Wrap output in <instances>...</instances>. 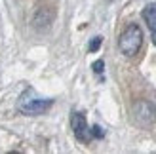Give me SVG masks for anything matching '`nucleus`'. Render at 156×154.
I'll return each instance as SVG.
<instances>
[{
  "instance_id": "1",
  "label": "nucleus",
  "mask_w": 156,
  "mask_h": 154,
  "mask_svg": "<svg viewBox=\"0 0 156 154\" xmlns=\"http://www.w3.org/2000/svg\"><path fill=\"white\" fill-rule=\"evenodd\" d=\"M51 105H53V99H42V97H38L34 93V89L29 88L25 93L19 97L17 110L27 114V116H38V114L48 112L51 109Z\"/></svg>"
},
{
  "instance_id": "2",
  "label": "nucleus",
  "mask_w": 156,
  "mask_h": 154,
  "mask_svg": "<svg viewBox=\"0 0 156 154\" xmlns=\"http://www.w3.org/2000/svg\"><path fill=\"white\" fill-rule=\"evenodd\" d=\"M143 46V30L139 25H128L126 29H124V33L120 34L118 38V48L120 51L124 53V55L128 57H133L135 53L141 50Z\"/></svg>"
},
{
  "instance_id": "3",
  "label": "nucleus",
  "mask_w": 156,
  "mask_h": 154,
  "mask_svg": "<svg viewBox=\"0 0 156 154\" xmlns=\"http://www.w3.org/2000/svg\"><path fill=\"white\" fill-rule=\"evenodd\" d=\"M71 128H73L74 137L80 143H88L90 141V128H88V122H86V116H84L82 112H73V116H71Z\"/></svg>"
},
{
  "instance_id": "4",
  "label": "nucleus",
  "mask_w": 156,
  "mask_h": 154,
  "mask_svg": "<svg viewBox=\"0 0 156 154\" xmlns=\"http://www.w3.org/2000/svg\"><path fill=\"white\" fill-rule=\"evenodd\" d=\"M51 23H53V12L50 10V8H40V10L34 13V17H33V25L38 30L50 29Z\"/></svg>"
},
{
  "instance_id": "5",
  "label": "nucleus",
  "mask_w": 156,
  "mask_h": 154,
  "mask_svg": "<svg viewBox=\"0 0 156 154\" xmlns=\"http://www.w3.org/2000/svg\"><path fill=\"white\" fill-rule=\"evenodd\" d=\"M143 19L152 33H156V4H149L143 10Z\"/></svg>"
},
{
  "instance_id": "6",
  "label": "nucleus",
  "mask_w": 156,
  "mask_h": 154,
  "mask_svg": "<svg viewBox=\"0 0 156 154\" xmlns=\"http://www.w3.org/2000/svg\"><path fill=\"white\" fill-rule=\"evenodd\" d=\"M101 44H103V38H101V36H93L91 42H90V46H88V50L93 53V51H97L101 48Z\"/></svg>"
},
{
  "instance_id": "7",
  "label": "nucleus",
  "mask_w": 156,
  "mask_h": 154,
  "mask_svg": "<svg viewBox=\"0 0 156 154\" xmlns=\"http://www.w3.org/2000/svg\"><path fill=\"white\" fill-rule=\"evenodd\" d=\"M90 137H95V139H101V137H105V131L101 129L99 126H93L90 129Z\"/></svg>"
},
{
  "instance_id": "8",
  "label": "nucleus",
  "mask_w": 156,
  "mask_h": 154,
  "mask_svg": "<svg viewBox=\"0 0 156 154\" xmlns=\"http://www.w3.org/2000/svg\"><path fill=\"white\" fill-rule=\"evenodd\" d=\"M91 68H93V72H95V74H101V72H103L105 71V61H95V63H93L91 65Z\"/></svg>"
},
{
  "instance_id": "9",
  "label": "nucleus",
  "mask_w": 156,
  "mask_h": 154,
  "mask_svg": "<svg viewBox=\"0 0 156 154\" xmlns=\"http://www.w3.org/2000/svg\"><path fill=\"white\" fill-rule=\"evenodd\" d=\"M152 42H154V46H156V33H152Z\"/></svg>"
}]
</instances>
